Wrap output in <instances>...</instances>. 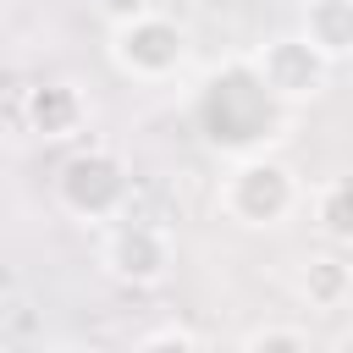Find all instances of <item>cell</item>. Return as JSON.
Masks as SVG:
<instances>
[{"instance_id":"6da1fadb","label":"cell","mask_w":353,"mask_h":353,"mask_svg":"<svg viewBox=\"0 0 353 353\" xmlns=\"http://www.w3.org/2000/svg\"><path fill=\"white\" fill-rule=\"evenodd\" d=\"M281 110L287 105L259 83L254 61H232V66L210 72V83L193 99V121H199L204 143L221 149V154H254L276 132Z\"/></svg>"},{"instance_id":"7a4b0ae2","label":"cell","mask_w":353,"mask_h":353,"mask_svg":"<svg viewBox=\"0 0 353 353\" xmlns=\"http://www.w3.org/2000/svg\"><path fill=\"white\" fill-rule=\"evenodd\" d=\"M298 204H303L298 171L281 154H265V149L232 154V165L215 182V210L243 232H276L298 215Z\"/></svg>"},{"instance_id":"3957f363","label":"cell","mask_w":353,"mask_h":353,"mask_svg":"<svg viewBox=\"0 0 353 353\" xmlns=\"http://www.w3.org/2000/svg\"><path fill=\"white\" fill-rule=\"evenodd\" d=\"M127 199H132V171L105 143H83L55 165V204L83 226H110L116 215H127Z\"/></svg>"},{"instance_id":"277c9868","label":"cell","mask_w":353,"mask_h":353,"mask_svg":"<svg viewBox=\"0 0 353 353\" xmlns=\"http://www.w3.org/2000/svg\"><path fill=\"white\" fill-rule=\"evenodd\" d=\"M105 55L127 83H176L193 66V33L165 11H143L121 28H110Z\"/></svg>"},{"instance_id":"5b68a950","label":"cell","mask_w":353,"mask_h":353,"mask_svg":"<svg viewBox=\"0 0 353 353\" xmlns=\"http://www.w3.org/2000/svg\"><path fill=\"white\" fill-rule=\"evenodd\" d=\"M99 270L132 292H149V287H165L171 270H176V237L160 226V221H132V215H116L99 237Z\"/></svg>"},{"instance_id":"8992f818","label":"cell","mask_w":353,"mask_h":353,"mask_svg":"<svg viewBox=\"0 0 353 353\" xmlns=\"http://www.w3.org/2000/svg\"><path fill=\"white\" fill-rule=\"evenodd\" d=\"M248 61H254L259 83H265L287 110L314 105V99H325V88H331V61H325L298 28H292V33H270Z\"/></svg>"},{"instance_id":"52a82bcc","label":"cell","mask_w":353,"mask_h":353,"mask_svg":"<svg viewBox=\"0 0 353 353\" xmlns=\"http://www.w3.org/2000/svg\"><path fill=\"white\" fill-rule=\"evenodd\" d=\"M22 127L39 138V143H66L88 127V99L77 83H33L22 94Z\"/></svg>"},{"instance_id":"ba28073f","label":"cell","mask_w":353,"mask_h":353,"mask_svg":"<svg viewBox=\"0 0 353 353\" xmlns=\"http://www.w3.org/2000/svg\"><path fill=\"white\" fill-rule=\"evenodd\" d=\"M292 287H298V298H303L309 309H320V314L347 309V303H353V259H347V248L331 243V248H320V254H303Z\"/></svg>"},{"instance_id":"9c48e42d","label":"cell","mask_w":353,"mask_h":353,"mask_svg":"<svg viewBox=\"0 0 353 353\" xmlns=\"http://www.w3.org/2000/svg\"><path fill=\"white\" fill-rule=\"evenodd\" d=\"M298 33H303L331 66H336V61H353V0H303Z\"/></svg>"},{"instance_id":"30bf717a","label":"cell","mask_w":353,"mask_h":353,"mask_svg":"<svg viewBox=\"0 0 353 353\" xmlns=\"http://www.w3.org/2000/svg\"><path fill=\"white\" fill-rule=\"evenodd\" d=\"M309 210H314V232H320L325 243H336V248L353 254V171L325 176V182L314 188Z\"/></svg>"},{"instance_id":"8fae6325","label":"cell","mask_w":353,"mask_h":353,"mask_svg":"<svg viewBox=\"0 0 353 353\" xmlns=\"http://www.w3.org/2000/svg\"><path fill=\"white\" fill-rule=\"evenodd\" d=\"M243 353H309L314 347V331L309 325H292V320H265V325H248L237 336Z\"/></svg>"},{"instance_id":"7c38bea8","label":"cell","mask_w":353,"mask_h":353,"mask_svg":"<svg viewBox=\"0 0 353 353\" xmlns=\"http://www.w3.org/2000/svg\"><path fill=\"white\" fill-rule=\"evenodd\" d=\"M132 347H138V353H154V347H204V336H199L193 325H176V320H171V325H154V331H143Z\"/></svg>"},{"instance_id":"4fadbf2b","label":"cell","mask_w":353,"mask_h":353,"mask_svg":"<svg viewBox=\"0 0 353 353\" xmlns=\"http://www.w3.org/2000/svg\"><path fill=\"white\" fill-rule=\"evenodd\" d=\"M94 11H99L105 28H121V22L143 17V11H154V0H94Z\"/></svg>"},{"instance_id":"5bb4252c","label":"cell","mask_w":353,"mask_h":353,"mask_svg":"<svg viewBox=\"0 0 353 353\" xmlns=\"http://www.w3.org/2000/svg\"><path fill=\"white\" fill-rule=\"evenodd\" d=\"M325 347H336V353H353V325H342V331H331V336H325Z\"/></svg>"},{"instance_id":"9a60e30c","label":"cell","mask_w":353,"mask_h":353,"mask_svg":"<svg viewBox=\"0 0 353 353\" xmlns=\"http://www.w3.org/2000/svg\"><path fill=\"white\" fill-rule=\"evenodd\" d=\"M0 22H6V6H0Z\"/></svg>"}]
</instances>
